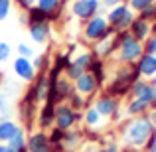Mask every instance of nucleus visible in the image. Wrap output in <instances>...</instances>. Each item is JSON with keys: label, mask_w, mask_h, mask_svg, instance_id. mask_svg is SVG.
I'll list each match as a JSON object with an SVG mask.
<instances>
[{"label": "nucleus", "mask_w": 156, "mask_h": 152, "mask_svg": "<svg viewBox=\"0 0 156 152\" xmlns=\"http://www.w3.org/2000/svg\"><path fill=\"white\" fill-rule=\"evenodd\" d=\"M154 133H156V125L146 115L133 117L122 126V142H125L129 148H134V150L144 148L148 138L152 136Z\"/></svg>", "instance_id": "nucleus-1"}, {"label": "nucleus", "mask_w": 156, "mask_h": 152, "mask_svg": "<svg viewBox=\"0 0 156 152\" xmlns=\"http://www.w3.org/2000/svg\"><path fill=\"white\" fill-rule=\"evenodd\" d=\"M115 40H117V59L121 63H136L138 57L144 53V48H142V42H138L136 38H133L129 30L125 32H117L115 34Z\"/></svg>", "instance_id": "nucleus-2"}, {"label": "nucleus", "mask_w": 156, "mask_h": 152, "mask_svg": "<svg viewBox=\"0 0 156 152\" xmlns=\"http://www.w3.org/2000/svg\"><path fill=\"white\" fill-rule=\"evenodd\" d=\"M136 79H140V75H138L136 67H134V63H125L121 69L117 71V75H115V79L109 83V87H107V95L111 97H125L126 93H130V87H133V83Z\"/></svg>", "instance_id": "nucleus-3"}, {"label": "nucleus", "mask_w": 156, "mask_h": 152, "mask_svg": "<svg viewBox=\"0 0 156 152\" xmlns=\"http://www.w3.org/2000/svg\"><path fill=\"white\" fill-rule=\"evenodd\" d=\"M113 34H117V32L109 26L105 14H97V16H93L91 20L83 22V40L87 44H97V42L109 38V36H113Z\"/></svg>", "instance_id": "nucleus-4"}, {"label": "nucleus", "mask_w": 156, "mask_h": 152, "mask_svg": "<svg viewBox=\"0 0 156 152\" xmlns=\"http://www.w3.org/2000/svg\"><path fill=\"white\" fill-rule=\"evenodd\" d=\"M105 16H107L109 26L113 28L115 32H125V30H129L130 24H133V20L136 18V12H134L126 2H119L117 6L109 8Z\"/></svg>", "instance_id": "nucleus-5"}, {"label": "nucleus", "mask_w": 156, "mask_h": 152, "mask_svg": "<svg viewBox=\"0 0 156 152\" xmlns=\"http://www.w3.org/2000/svg\"><path fill=\"white\" fill-rule=\"evenodd\" d=\"M81 118H83V115L77 113L75 109H71L67 103H59V105H55V122H53L55 129L71 130Z\"/></svg>", "instance_id": "nucleus-6"}, {"label": "nucleus", "mask_w": 156, "mask_h": 152, "mask_svg": "<svg viewBox=\"0 0 156 152\" xmlns=\"http://www.w3.org/2000/svg\"><path fill=\"white\" fill-rule=\"evenodd\" d=\"M71 93H73V81H69L65 75H59L57 79H51L48 103H53V105L67 103V99L71 97Z\"/></svg>", "instance_id": "nucleus-7"}, {"label": "nucleus", "mask_w": 156, "mask_h": 152, "mask_svg": "<svg viewBox=\"0 0 156 152\" xmlns=\"http://www.w3.org/2000/svg\"><path fill=\"white\" fill-rule=\"evenodd\" d=\"M101 0H73L71 2V14L79 22H87L93 16L101 14Z\"/></svg>", "instance_id": "nucleus-8"}, {"label": "nucleus", "mask_w": 156, "mask_h": 152, "mask_svg": "<svg viewBox=\"0 0 156 152\" xmlns=\"http://www.w3.org/2000/svg\"><path fill=\"white\" fill-rule=\"evenodd\" d=\"M91 61H93V53L91 51H81V53H77L73 59H69V65L65 67L63 75L67 77L69 81H75L79 75H83L85 71H89Z\"/></svg>", "instance_id": "nucleus-9"}, {"label": "nucleus", "mask_w": 156, "mask_h": 152, "mask_svg": "<svg viewBox=\"0 0 156 152\" xmlns=\"http://www.w3.org/2000/svg\"><path fill=\"white\" fill-rule=\"evenodd\" d=\"M50 87H51V79L48 73H38L36 79L30 83V91L26 93L34 103H46L50 97Z\"/></svg>", "instance_id": "nucleus-10"}, {"label": "nucleus", "mask_w": 156, "mask_h": 152, "mask_svg": "<svg viewBox=\"0 0 156 152\" xmlns=\"http://www.w3.org/2000/svg\"><path fill=\"white\" fill-rule=\"evenodd\" d=\"M26 150L28 152H51L53 144L50 140V133H48V130H42V129L28 133Z\"/></svg>", "instance_id": "nucleus-11"}, {"label": "nucleus", "mask_w": 156, "mask_h": 152, "mask_svg": "<svg viewBox=\"0 0 156 152\" xmlns=\"http://www.w3.org/2000/svg\"><path fill=\"white\" fill-rule=\"evenodd\" d=\"M99 81H97V77L93 75L91 71H85L83 75H79L75 81H73V91L79 93L81 97H85V99H89V97H93L97 91H99Z\"/></svg>", "instance_id": "nucleus-12"}, {"label": "nucleus", "mask_w": 156, "mask_h": 152, "mask_svg": "<svg viewBox=\"0 0 156 152\" xmlns=\"http://www.w3.org/2000/svg\"><path fill=\"white\" fill-rule=\"evenodd\" d=\"M130 95L134 99H140L148 105H152L156 101V85L150 83V81H144V79H136L130 87Z\"/></svg>", "instance_id": "nucleus-13"}, {"label": "nucleus", "mask_w": 156, "mask_h": 152, "mask_svg": "<svg viewBox=\"0 0 156 152\" xmlns=\"http://www.w3.org/2000/svg\"><path fill=\"white\" fill-rule=\"evenodd\" d=\"M93 107L97 109V113L103 118H113V117H117V113H119V99L103 93V95H99L93 101Z\"/></svg>", "instance_id": "nucleus-14"}, {"label": "nucleus", "mask_w": 156, "mask_h": 152, "mask_svg": "<svg viewBox=\"0 0 156 152\" xmlns=\"http://www.w3.org/2000/svg\"><path fill=\"white\" fill-rule=\"evenodd\" d=\"M12 69H14L16 77L18 79H22L24 83H32V81L36 79V75H38V71H36L34 63H32V59H28V57H22L18 55L14 59V63H12Z\"/></svg>", "instance_id": "nucleus-15"}, {"label": "nucleus", "mask_w": 156, "mask_h": 152, "mask_svg": "<svg viewBox=\"0 0 156 152\" xmlns=\"http://www.w3.org/2000/svg\"><path fill=\"white\" fill-rule=\"evenodd\" d=\"M28 36L32 38L34 44L44 46V44H48V40H50V36H51V24L50 22L30 24V26H28Z\"/></svg>", "instance_id": "nucleus-16"}, {"label": "nucleus", "mask_w": 156, "mask_h": 152, "mask_svg": "<svg viewBox=\"0 0 156 152\" xmlns=\"http://www.w3.org/2000/svg\"><path fill=\"white\" fill-rule=\"evenodd\" d=\"M36 122H38V126L42 130H50L53 126V122H55V105H53V103H48V101L44 103L40 113H38Z\"/></svg>", "instance_id": "nucleus-17"}, {"label": "nucleus", "mask_w": 156, "mask_h": 152, "mask_svg": "<svg viewBox=\"0 0 156 152\" xmlns=\"http://www.w3.org/2000/svg\"><path fill=\"white\" fill-rule=\"evenodd\" d=\"M138 75L140 77H154L156 75V55H150V53H142L138 57V61L134 63Z\"/></svg>", "instance_id": "nucleus-18"}, {"label": "nucleus", "mask_w": 156, "mask_h": 152, "mask_svg": "<svg viewBox=\"0 0 156 152\" xmlns=\"http://www.w3.org/2000/svg\"><path fill=\"white\" fill-rule=\"evenodd\" d=\"M129 32L133 34V38L138 40V42H144V40L152 34V24L146 22V20L140 18V16H136V18L133 20V24H130Z\"/></svg>", "instance_id": "nucleus-19"}, {"label": "nucleus", "mask_w": 156, "mask_h": 152, "mask_svg": "<svg viewBox=\"0 0 156 152\" xmlns=\"http://www.w3.org/2000/svg\"><path fill=\"white\" fill-rule=\"evenodd\" d=\"M36 6L42 12H46L48 18H50V24H51L59 18L61 8H63V0H36Z\"/></svg>", "instance_id": "nucleus-20"}, {"label": "nucleus", "mask_w": 156, "mask_h": 152, "mask_svg": "<svg viewBox=\"0 0 156 152\" xmlns=\"http://www.w3.org/2000/svg\"><path fill=\"white\" fill-rule=\"evenodd\" d=\"M115 51H117V40H115V34H113V36H109V38H105V40H101V42H97V44H95V50H93L91 53H93L95 57H101V59H105V57L113 55Z\"/></svg>", "instance_id": "nucleus-21"}, {"label": "nucleus", "mask_w": 156, "mask_h": 152, "mask_svg": "<svg viewBox=\"0 0 156 152\" xmlns=\"http://www.w3.org/2000/svg\"><path fill=\"white\" fill-rule=\"evenodd\" d=\"M36 105H38V103H34L28 95L20 101V118H22L26 125H32V121H34V117H36Z\"/></svg>", "instance_id": "nucleus-22"}, {"label": "nucleus", "mask_w": 156, "mask_h": 152, "mask_svg": "<svg viewBox=\"0 0 156 152\" xmlns=\"http://www.w3.org/2000/svg\"><path fill=\"white\" fill-rule=\"evenodd\" d=\"M20 126H22V125H20V122H16L14 118L2 121V122H0V142H2V144H6V142L10 140L16 133H18Z\"/></svg>", "instance_id": "nucleus-23"}, {"label": "nucleus", "mask_w": 156, "mask_h": 152, "mask_svg": "<svg viewBox=\"0 0 156 152\" xmlns=\"http://www.w3.org/2000/svg\"><path fill=\"white\" fill-rule=\"evenodd\" d=\"M22 20L28 24V26H30V24H40V22H50L48 14H46V12H42L38 6H36V4L24 12V18H22Z\"/></svg>", "instance_id": "nucleus-24"}, {"label": "nucleus", "mask_w": 156, "mask_h": 152, "mask_svg": "<svg viewBox=\"0 0 156 152\" xmlns=\"http://www.w3.org/2000/svg\"><path fill=\"white\" fill-rule=\"evenodd\" d=\"M83 122L89 126V129H99L101 125H103V117H101L99 113H97L95 107H87V109L83 111Z\"/></svg>", "instance_id": "nucleus-25"}, {"label": "nucleus", "mask_w": 156, "mask_h": 152, "mask_svg": "<svg viewBox=\"0 0 156 152\" xmlns=\"http://www.w3.org/2000/svg\"><path fill=\"white\" fill-rule=\"evenodd\" d=\"M148 109H150L148 103L133 97V99L129 101V105H126V115H129V117H140V115H144Z\"/></svg>", "instance_id": "nucleus-26"}, {"label": "nucleus", "mask_w": 156, "mask_h": 152, "mask_svg": "<svg viewBox=\"0 0 156 152\" xmlns=\"http://www.w3.org/2000/svg\"><path fill=\"white\" fill-rule=\"evenodd\" d=\"M32 63H34L36 71L38 73H48L51 67V61H50V55L48 53H36L34 57H32Z\"/></svg>", "instance_id": "nucleus-27"}, {"label": "nucleus", "mask_w": 156, "mask_h": 152, "mask_svg": "<svg viewBox=\"0 0 156 152\" xmlns=\"http://www.w3.org/2000/svg\"><path fill=\"white\" fill-rule=\"evenodd\" d=\"M89 71L97 77L99 85H103V81H105V61L101 59V57L93 55V61H91V65H89Z\"/></svg>", "instance_id": "nucleus-28"}, {"label": "nucleus", "mask_w": 156, "mask_h": 152, "mask_svg": "<svg viewBox=\"0 0 156 152\" xmlns=\"http://www.w3.org/2000/svg\"><path fill=\"white\" fill-rule=\"evenodd\" d=\"M8 118H12V103L6 93L0 91V122L8 121Z\"/></svg>", "instance_id": "nucleus-29"}, {"label": "nucleus", "mask_w": 156, "mask_h": 152, "mask_svg": "<svg viewBox=\"0 0 156 152\" xmlns=\"http://www.w3.org/2000/svg\"><path fill=\"white\" fill-rule=\"evenodd\" d=\"M79 138H81V133H77V130H65V134H63V140H61V148H75L77 146V142H79Z\"/></svg>", "instance_id": "nucleus-30"}, {"label": "nucleus", "mask_w": 156, "mask_h": 152, "mask_svg": "<svg viewBox=\"0 0 156 152\" xmlns=\"http://www.w3.org/2000/svg\"><path fill=\"white\" fill-rule=\"evenodd\" d=\"M67 105L71 107V109H75L77 113H81V111L87 109V101H85V97H81L79 93H75V91H73L71 97L67 99Z\"/></svg>", "instance_id": "nucleus-31"}, {"label": "nucleus", "mask_w": 156, "mask_h": 152, "mask_svg": "<svg viewBox=\"0 0 156 152\" xmlns=\"http://www.w3.org/2000/svg\"><path fill=\"white\" fill-rule=\"evenodd\" d=\"M138 16H140V18H144L146 22H156V4H148V6L146 8H142L140 12H138Z\"/></svg>", "instance_id": "nucleus-32"}, {"label": "nucleus", "mask_w": 156, "mask_h": 152, "mask_svg": "<svg viewBox=\"0 0 156 152\" xmlns=\"http://www.w3.org/2000/svg\"><path fill=\"white\" fill-rule=\"evenodd\" d=\"M12 8H14V2H12V0H0V22H4V20L10 16Z\"/></svg>", "instance_id": "nucleus-33"}, {"label": "nucleus", "mask_w": 156, "mask_h": 152, "mask_svg": "<svg viewBox=\"0 0 156 152\" xmlns=\"http://www.w3.org/2000/svg\"><path fill=\"white\" fill-rule=\"evenodd\" d=\"M18 55H22V57H28V59H32V57L36 55V51H34V46H30V44H18Z\"/></svg>", "instance_id": "nucleus-34"}, {"label": "nucleus", "mask_w": 156, "mask_h": 152, "mask_svg": "<svg viewBox=\"0 0 156 152\" xmlns=\"http://www.w3.org/2000/svg\"><path fill=\"white\" fill-rule=\"evenodd\" d=\"M126 4H129L134 12H140L142 8H146L148 4H156V0H126Z\"/></svg>", "instance_id": "nucleus-35"}, {"label": "nucleus", "mask_w": 156, "mask_h": 152, "mask_svg": "<svg viewBox=\"0 0 156 152\" xmlns=\"http://www.w3.org/2000/svg\"><path fill=\"white\" fill-rule=\"evenodd\" d=\"M142 48H144V53L156 55V36H148V38L142 42Z\"/></svg>", "instance_id": "nucleus-36"}, {"label": "nucleus", "mask_w": 156, "mask_h": 152, "mask_svg": "<svg viewBox=\"0 0 156 152\" xmlns=\"http://www.w3.org/2000/svg\"><path fill=\"white\" fill-rule=\"evenodd\" d=\"M10 53H12L10 44H8V42H0V65H2L4 61L10 57Z\"/></svg>", "instance_id": "nucleus-37"}, {"label": "nucleus", "mask_w": 156, "mask_h": 152, "mask_svg": "<svg viewBox=\"0 0 156 152\" xmlns=\"http://www.w3.org/2000/svg\"><path fill=\"white\" fill-rule=\"evenodd\" d=\"M12 2H14L16 6L20 8V10H24V12H26L28 8H32V6L36 4V0H12Z\"/></svg>", "instance_id": "nucleus-38"}, {"label": "nucleus", "mask_w": 156, "mask_h": 152, "mask_svg": "<svg viewBox=\"0 0 156 152\" xmlns=\"http://www.w3.org/2000/svg\"><path fill=\"white\" fill-rule=\"evenodd\" d=\"M101 152H121V148H119V144H115V142H109Z\"/></svg>", "instance_id": "nucleus-39"}, {"label": "nucleus", "mask_w": 156, "mask_h": 152, "mask_svg": "<svg viewBox=\"0 0 156 152\" xmlns=\"http://www.w3.org/2000/svg\"><path fill=\"white\" fill-rule=\"evenodd\" d=\"M148 152H156V142H154L152 146H150V150H148Z\"/></svg>", "instance_id": "nucleus-40"}, {"label": "nucleus", "mask_w": 156, "mask_h": 152, "mask_svg": "<svg viewBox=\"0 0 156 152\" xmlns=\"http://www.w3.org/2000/svg\"><path fill=\"white\" fill-rule=\"evenodd\" d=\"M0 152H2V142H0Z\"/></svg>", "instance_id": "nucleus-41"}, {"label": "nucleus", "mask_w": 156, "mask_h": 152, "mask_svg": "<svg viewBox=\"0 0 156 152\" xmlns=\"http://www.w3.org/2000/svg\"><path fill=\"white\" fill-rule=\"evenodd\" d=\"M152 83H154V85H156V79H154V81H152Z\"/></svg>", "instance_id": "nucleus-42"}]
</instances>
